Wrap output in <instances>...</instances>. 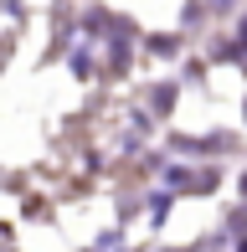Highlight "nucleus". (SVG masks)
Wrapping results in <instances>:
<instances>
[{"label":"nucleus","mask_w":247,"mask_h":252,"mask_svg":"<svg viewBox=\"0 0 247 252\" xmlns=\"http://www.w3.org/2000/svg\"><path fill=\"white\" fill-rule=\"evenodd\" d=\"M242 252H247V242H242Z\"/></svg>","instance_id":"obj_2"},{"label":"nucleus","mask_w":247,"mask_h":252,"mask_svg":"<svg viewBox=\"0 0 247 252\" xmlns=\"http://www.w3.org/2000/svg\"><path fill=\"white\" fill-rule=\"evenodd\" d=\"M242 31H247V21H242Z\"/></svg>","instance_id":"obj_1"}]
</instances>
